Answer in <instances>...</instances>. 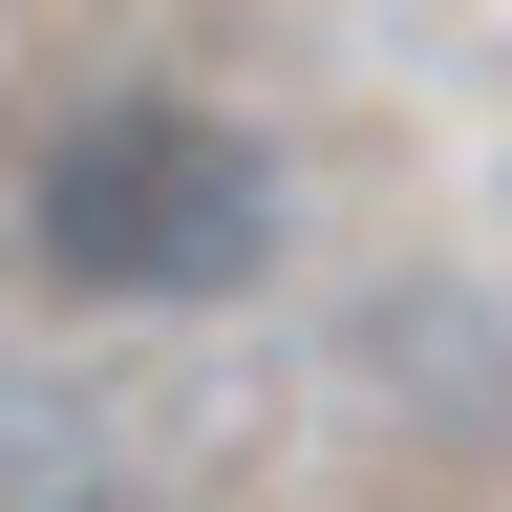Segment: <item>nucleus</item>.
<instances>
[{
    "instance_id": "obj_1",
    "label": "nucleus",
    "mask_w": 512,
    "mask_h": 512,
    "mask_svg": "<svg viewBox=\"0 0 512 512\" xmlns=\"http://www.w3.org/2000/svg\"><path fill=\"white\" fill-rule=\"evenodd\" d=\"M22 256L43 299H107V320H192V299H256L278 256V150L192 86H86L22 150Z\"/></svg>"
}]
</instances>
